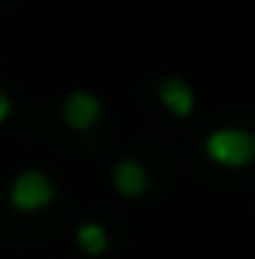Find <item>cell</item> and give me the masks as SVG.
I'll return each instance as SVG.
<instances>
[{"mask_svg": "<svg viewBox=\"0 0 255 259\" xmlns=\"http://www.w3.org/2000/svg\"><path fill=\"white\" fill-rule=\"evenodd\" d=\"M207 154L210 161L224 165V168H245L255 158V137L241 126H220L207 137Z\"/></svg>", "mask_w": 255, "mask_h": 259, "instance_id": "obj_1", "label": "cell"}, {"mask_svg": "<svg viewBox=\"0 0 255 259\" xmlns=\"http://www.w3.org/2000/svg\"><path fill=\"white\" fill-rule=\"evenodd\" d=\"M53 196H56L53 179H49L45 172H35V168L21 172L14 182H11V207H14V210H21V214H32V210L49 207V203H53Z\"/></svg>", "mask_w": 255, "mask_h": 259, "instance_id": "obj_2", "label": "cell"}, {"mask_svg": "<svg viewBox=\"0 0 255 259\" xmlns=\"http://www.w3.org/2000/svg\"><path fill=\"white\" fill-rule=\"evenodd\" d=\"M101 119V102L91 95V91H70L67 102H63V123L77 133L91 130Z\"/></svg>", "mask_w": 255, "mask_h": 259, "instance_id": "obj_3", "label": "cell"}, {"mask_svg": "<svg viewBox=\"0 0 255 259\" xmlns=\"http://www.w3.org/2000/svg\"><path fill=\"white\" fill-rule=\"evenodd\" d=\"M158 91H161V105L168 109L175 119H189V116H192L196 95H192V88L185 84L182 77H165Z\"/></svg>", "mask_w": 255, "mask_h": 259, "instance_id": "obj_4", "label": "cell"}, {"mask_svg": "<svg viewBox=\"0 0 255 259\" xmlns=\"http://www.w3.org/2000/svg\"><path fill=\"white\" fill-rule=\"evenodd\" d=\"M112 186H116L123 196L136 200V196L147 193V168H143L136 158H123V161L112 168Z\"/></svg>", "mask_w": 255, "mask_h": 259, "instance_id": "obj_5", "label": "cell"}, {"mask_svg": "<svg viewBox=\"0 0 255 259\" xmlns=\"http://www.w3.org/2000/svg\"><path fill=\"white\" fill-rule=\"evenodd\" d=\"M77 249H81L84 256H101V252L109 249V235H105V228L94 224V221H84V224L77 228Z\"/></svg>", "mask_w": 255, "mask_h": 259, "instance_id": "obj_6", "label": "cell"}, {"mask_svg": "<svg viewBox=\"0 0 255 259\" xmlns=\"http://www.w3.org/2000/svg\"><path fill=\"white\" fill-rule=\"evenodd\" d=\"M7 116H11V98L7 91H0V123H7Z\"/></svg>", "mask_w": 255, "mask_h": 259, "instance_id": "obj_7", "label": "cell"}]
</instances>
